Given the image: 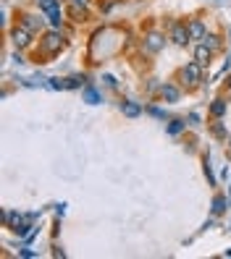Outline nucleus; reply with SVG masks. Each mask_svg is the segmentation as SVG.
Listing matches in <instances>:
<instances>
[{
	"instance_id": "nucleus-19",
	"label": "nucleus",
	"mask_w": 231,
	"mask_h": 259,
	"mask_svg": "<svg viewBox=\"0 0 231 259\" xmlns=\"http://www.w3.org/2000/svg\"><path fill=\"white\" fill-rule=\"evenodd\" d=\"M150 113L155 115V118H165V113H163V110H158V107H150Z\"/></svg>"
},
{
	"instance_id": "nucleus-9",
	"label": "nucleus",
	"mask_w": 231,
	"mask_h": 259,
	"mask_svg": "<svg viewBox=\"0 0 231 259\" xmlns=\"http://www.w3.org/2000/svg\"><path fill=\"white\" fill-rule=\"evenodd\" d=\"M21 27L29 29V31H37V29H42V18L27 14V16H21Z\"/></svg>"
},
{
	"instance_id": "nucleus-12",
	"label": "nucleus",
	"mask_w": 231,
	"mask_h": 259,
	"mask_svg": "<svg viewBox=\"0 0 231 259\" xmlns=\"http://www.w3.org/2000/svg\"><path fill=\"white\" fill-rule=\"evenodd\" d=\"M82 97H84V102H89V105H98V102H100V94L98 92H95V89H84V94H82Z\"/></svg>"
},
{
	"instance_id": "nucleus-7",
	"label": "nucleus",
	"mask_w": 231,
	"mask_h": 259,
	"mask_svg": "<svg viewBox=\"0 0 231 259\" xmlns=\"http://www.w3.org/2000/svg\"><path fill=\"white\" fill-rule=\"evenodd\" d=\"M210 58H213V50H210L205 42L195 47V61L200 63V66H205V63H210Z\"/></svg>"
},
{
	"instance_id": "nucleus-17",
	"label": "nucleus",
	"mask_w": 231,
	"mask_h": 259,
	"mask_svg": "<svg viewBox=\"0 0 231 259\" xmlns=\"http://www.w3.org/2000/svg\"><path fill=\"white\" fill-rule=\"evenodd\" d=\"M184 128V121H171V126H168V134H179Z\"/></svg>"
},
{
	"instance_id": "nucleus-15",
	"label": "nucleus",
	"mask_w": 231,
	"mask_h": 259,
	"mask_svg": "<svg viewBox=\"0 0 231 259\" xmlns=\"http://www.w3.org/2000/svg\"><path fill=\"white\" fill-rule=\"evenodd\" d=\"M202 42L208 45L210 50H218V47H221V42H218V37H215V34H205V40H202Z\"/></svg>"
},
{
	"instance_id": "nucleus-8",
	"label": "nucleus",
	"mask_w": 231,
	"mask_h": 259,
	"mask_svg": "<svg viewBox=\"0 0 231 259\" xmlns=\"http://www.w3.org/2000/svg\"><path fill=\"white\" fill-rule=\"evenodd\" d=\"M160 97H163L165 102H176L179 97H182V92H179V87H173V84H163V87H160Z\"/></svg>"
},
{
	"instance_id": "nucleus-18",
	"label": "nucleus",
	"mask_w": 231,
	"mask_h": 259,
	"mask_svg": "<svg viewBox=\"0 0 231 259\" xmlns=\"http://www.w3.org/2000/svg\"><path fill=\"white\" fill-rule=\"evenodd\" d=\"M189 123H192V126H200V115L192 113V115H189Z\"/></svg>"
},
{
	"instance_id": "nucleus-6",
	"label": "nucleus",
	"mask_w": 231,
	"mask_h": 259,
	"mask_svg": "<svg viewBox=\"0 0 231 259\" xmlns=\"http://www.w3.org/2000/svg\"><path fill=\"white\" fill-rule=\"evenodd\" d=\"M145 45H147V50H150V53H158V50H163L165 37L160 34V31H150V34H147V40H145Z\"/></svg>"
},
{
	"instance_id": "nucleus-16",
	"label": "nucleus",
	"mask_w": 231,
	"mask_h": 259,
	"mask_svg": "<svg viewBox=\"0 0 231 259\" xmlns=\"http://www.w3.org/2000/svg\"><path fill=\"white\" fill-rule=\"evenodd\" d=\"M226 210V199L223 197H215V202H213V212H223Z\"/></svg>"
},
{
	"instance_id": "nucleus-20",
	"label": "nucleus",
	"mask_w": 231,
	"mask_h": 259,
	"mask_svg": "<svg viewBox=\"0 0 231 259\" xmlns=\"http://www.w3.org/2000/svg\"><path fill=\"white\" fill-rule=\"evenodd\" d=\"M71 3H74V5H82V8H87V5H89V0H71Z\"/></svg>"
},
{
	"instance_id": "nucleus-3",
	"label": "nucleus",
	"mask_w": 231,
	"mask_h": 259,
	"mask_svg": "<svg viewBox=\"0 0 231 259\" xmlns=\"http://www.w3.org/2000/svg\"><path fill=\"white\" fill-rule=\"evenodd\" d=\"M11 40H14V45L18 50H24V47H29V42H32V31L24 29V27H16L11 31Z\"/></svg>"
},
{
	"instance_id": "nucleus-11",
	"label": "nucleus",
	"mask_w": 231,
	"mask_h": 259,
	"mask_svg": "<svg viewBox=\"0 0 231 259\" xmlns=\"http://www.w3.org/2000/svg\"><path fill=\"white\" fill-rule=\"evenodd\" d=\"M37 5H40L42 14H50V11L58 8V0H37Z\"/></svg>"
},
{
	"instance_id": "nucleus-5",
	"label": "nucleus",
	"mask_w": 231,
	"mask_h": 259,
	"mask_svg": "<svg viewBox=\"0 0 231 259\" xmlns=\"http://www.w3.org/2000/svg\"><path fill=\"white\" fill-rule=\"evenodd\" d=\"M187 29H189V40H195V42H200V40H205V24L200 21V18H192V21L187 24Z\"/></svg>"
},
{
	"instance_id": "nucleus-13",
	"label": "nucleus",
	"mask_w": 231,
	"mask_h": 259,
	"mask_svg": "<svg viewBox=\"0 0 231 259\" xmlns=\"http://www.w3.org/2000/svg\"><path fill=\"white\" fill-rule=\"evenodd\" d=\"M48 18H50V24H53V27H61V21H63V14H61V8L50 11V14H48Z\"/></svg>"
},
{
	"instance_id": "nucleus-4",
	"label": "nucleus",
	"mask_w": 231,
	"mask_h": 259,
	"mask_svg": "<svg viewBox=\"0 0 231 259\" xmlns=\"http://www.w3.org/2000/svg\"><path fill=\"white\" fill-rule=\"evenodd\" d=\"M179 76H182L184 81L195 84V81H200V76H202V66L195 61V63H189V66H184V68H182V74H179Z\"/></svg>"
},
{
	"instance_id": "nucleus-2",
	"label": "nucleus",
	"mask_w": 231,
	"mask_h": 259,
	"mask_svg": "<svg viewBox=\"0 0 231 259\" xmlns=\"http://www.w3.org/2000/svg\"><path fill=\"white\" fill-rule=\"evenodd\" d=\"M171 42L179 45V47H184L187 42H192L189 40V29L184 27V24H173V27H171Z\"/></svg>"
},
{
	"instance_id": "nucleus-10",
	"label": "nucleus",
	"mask_w": 231,
	"mask_h": 259,
	"mask_svg": "<svg viewBox=\"0 0 231 259\" xmlns=\"http://www.w3.org/2000/svg\"><path fill=\"white\" fill-rule=\"evenodd\" d=\"M121 113H124L126 118H137V115L142 113V107H139L137 102H124V105H121Z\"/></svg>"
},
{
	"instance_id": "nucleus-1",
	"label": "nucleus",
	"mask_w": 231,
	"mask_h": 259,
	"mask_svg": "<svg viewBox=\"0 0 231 259\" xmlns=\"http://www.w3.org/2000/svg\"><path fill=\"white\" fill-rule=\"evenodd\" d=\"M42 47H45V53H58V50L63 47V37L58 34V31H48V34H45V40H42Z\"/></svg>"
},
{
	"instance_id": "nucleus-14",
	"label": "nucleus",
	"mask_w": 231,
	"mask_h": 259,
	"mask_svg": "<svg viewBox=\"0 0 231 259\" xmlns=\"http://www.w3.org/2000/svg\"><path fill=\"white\" fill-rule=\"evenodd\" d=\"M210 113H213V115H223V113H226V102H223V100H215L213 107H210Z\"/></svg>"
}]
</instances>
